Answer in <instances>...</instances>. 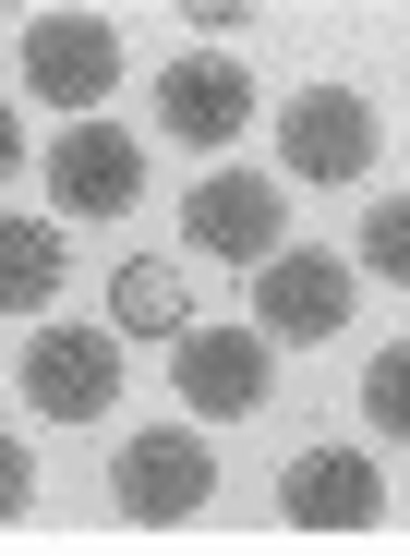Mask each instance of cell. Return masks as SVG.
<instances>
[{"instance_id":"6da1fadb","label":"cell","mask_w":410,"mask_h":556,"mask_svg":"<svg viewBox=\"0 0 410 556\" xmlns=\"http://www.w3.org/2000/svg\"><path fill=\"white\" fill-rule=\"evenodd\" d=\"M121 388H133V363H121L110 315H49V327H25V351H13V400H25V424L85 435V424L121 412Z\"/></svg>"},{"instance_id":"7a4b0ae2","label":"cell","mask_w":410,"mask_h":556,"mask_svg":"<svg viewBox=\"0 0 410 556\" xmlns=\"http://www.w3.org/2000/svg\"><path fill=\"white\" fill-rule=\"evenodd\" d=\"M193 278L205 266H230V278H254V266H278L290 254V181L278 169H193L181 181V242H169Z\"/></svg>"},{"instance_id":"3957f363","label":"cell","mask_w":410,"mask_h":556,"mask_svg":"<svg viewBox=\"0 0 410 556\" xmlns=\"http://www.w3.org/2000/svg\"><path fill=\"white\" fill-rule=\"evenodd\" d=\"M133 73L110 13H25L13 25V98L61 110V122H110V85Z\"/></svg>"},{"instance_id":"277c9868","label":"cell","mask_w":410,"mask_h":556,"mask_svg":"<svg viewBox=\"0 0 410 556\" xmlns=\"http://www.w3.org/2000/svg\"><path fill=\"white\" fill-rule=\"evenodd\" d=\"M145 134L157 146H181L193 169H218L242 134H254V73H242V49H169L157 73H145Z\"/></svg>"},{"instance_id":"5b68a950","label":"cell","mask_w":410,"mask_h":556,"mask_svg":"<svg viewBox=\"0 0 410 556\" xmlns=\"http://www.w3.org/2000/svg\"><path fill=\"white\" fill-rule=\"evenodd\" d=\"M278 181H315V194H350V181L386 157V110L362 98L350 73H315V85H290V110H278Z\"/></svg>"},{"instance_id":"8992f818","label":"cell","mask_w":410,"mask_h":556,"mask_svg":"<svg viewBox=\"0 0 410 556\" xmlns=\"http://www.w3.org/2000/svg\"><path fill=\"white\" fill-rule=\"evenodd\" d=\"M110 508L133 520V532H181V520H205L218 508V435L205 424H133L121 435V459H110Z\"/></svg>"},{"instance_id":"52a82bcc","label":"cell","mask_w":410,"mask_h":556,"mask_svg":"<svg viewBox=\"0 0 410 556\" xmlns=\"http://www.w3.org/2000/svg\"><path fill=\"white\" fill-rule=\"evenodd\" d=\"M350 315H362V266L350 254H326V242H290L278 266H254V339L266 351H326V339H350Z\"/></svg>"},{"instance_id":"ba28073f","label":"cell","mask_w":410,"mask_h":556,"mask_svg":"<svg viewBox=\"0 0 410 556\" xmlns=\"http://www.w3.org/2000/svg\"><path fill=\"white\" fill-rule=\"evenodd\" d=\"M266 508L290 520V532H386V459L362 447V435H315V447H290L278 459V484H266Z\"/></svg>"},{"instance_id":"9c48e42d","label":"cell","mask_w":410,"mask_h":556,"mask_svg":"<svg viewBox=\"0 0 410 556\" xmlns=\"http://www.w3.org/2000/svg\"><path fill=\"white\" fill-rule=\"evenodd\" d=\"M37 181H49V218L73 230V218H133L145 206V134H121V122H61L49 146H37Z\"/></svg>"},{"instance_id":"30bf717a","label":"cell","mask_w":410,"mask_h":556,"mask_svg":"<svg viewBox=\"0 0 410 556\" xmlns=\"http://www.w3.org/2000/svg\"><path fill=\"white\" fill-rule=\"evenodd\" d=\"M169 400H181V424H205V435H218V424H254V412L278 400V351H266L254 327H218V315H205V327L169 351Z\"/></svg>"},{"instance_id":"8fae6325","label":"cell","mask_w":410,"mask_h":556,"mask_svg":"<svg viewBox=\"0 0 410 556\" xmlns=\"http://www.w3.org/2000/svg\"><path fill=\"white\" fill-rule=\"evenodd\" d=\"M205 327V278L181 254H121L110 266V339L121 351H181Z\"/></svg>"},{"instance_id":"7c38bea8","label":"cell","mask_w":410,"mask_h":556,"mask_svg":"<svg viewBox=\"0 0 410 556\" xmlns=\"http://www.w3.org/2000/svg\"><path fill=\"white\" fill-rule=\"evenodd\" d=\"M73 291V242L49 206H0V327H49Z\"/></svg>"},{"instance_id":"4fadbf2b","label":"cell","mask_w":410,"mask_h":556,"mask_svg":"<svg viewBox=\"0 0 410 556\" xmlns=\"http://www.w3.org/2000/svg\"><path fill=\"white\" fill-rule=\"evenodd\" d=\"M350 412H362V447H398V459H410V339H374V351H362Z\"/></svg>"},{"instance_id":"5bb4252c","label":"cell","mask_w":410,"mask_h":556,"mask_svg":"<svg viewBox=\"0 0 410 556\" xmlns=\"http://www.w3.org/2000/svg\"><path fill=\"white\" fill-rule=\"evenodd\" d=\"M350 266H362V278H386V291H410V194H374V206H362Z\"/></svg>"},{"instance_id":"9a60e30c","label":"cell","mask_w":410,"mask_h":556,"mask_svg":"<svg viewBox=\"0 0 410 556\" xmlns=\"http://www.w3.org/2000/svg\"><path fill=\"white\" fill-rule=\"evenodd\" d=\"M13 520H37V447L0 424V532H13Z\"/></svg>"},{"instance_id":"2e32d148","label":"cell","mask_w":410,"mask_h":556,"mask_svg":"<svg viewBox=\"0 0 410 556\" xmlns=\"http://www.w3.org/2000/svg\"><path fill=\"white\" fill-rule=\"evenodd\" d=\"M25 169V98H0V181Z\"/></svg>"}]
</instances>
